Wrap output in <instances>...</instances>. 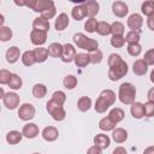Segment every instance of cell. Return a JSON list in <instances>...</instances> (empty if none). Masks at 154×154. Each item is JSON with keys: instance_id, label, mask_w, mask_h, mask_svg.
<instances>
[{"instance_id": "1", "label": "cell", "mask_w": 154, "mask_h": 154, "mask_svg": "<svg viewBox=\"0 0 154 154\" xmlns=\"http://www.w3.org/2000/svg\"><path fill=\"white\" fill-rule=\"evenodd\" d=\"M108 77L111 81H118L120 78H123L126 73H128V64L122 59V57L119 54H111L108 57Z\"/></svg>"}, {"instance_id": "2", "label": "cell", "mask_w": 154, "mask_h": 154, "mask_svg": "<svg viewBox=\"0 0 154 154\" xmlns=\"http://www.w3.org/2000/svg\"><path fill=\"white\" fill-rule=\"evenodd\" d=\"M114 102H116V94H114V91L111 90V89H105V90L101 91V94L97 97L94 107H95V111L97 113H103Z\"/></svg>"}, {"instance_id": "3", "label": "cell", "mask_w": 154, "mask_h": 154, "mask_svg": "<svg viewBox=\"0 0 154 154\" xmlns=\"http://www.w3.org/2000/svg\"><path fill=\"white\" fill-rule=\"evenodd\" d=\"M73 42L76 43V46L78 48H82V49H85L88 52H91V51H95L99 47V42L94 38H90V37H87L82 32H77L73 35Z\"/></svg>"}, {"instance_id": "4", "label": "cell", "mask_w": 154, "mask_h": 154, "mask_svg": "<svg viewBox=\"0 0 154 154\" xmlns=\"http://www.w3.org/2000/svg\"><path fill=\"white\" fill-rule=\"evenodd\" d=\"M135 97H136V88L134 84L131 83H123L119 87V100L120 102L125 103V105H131L132 102H135Z\"/></svg>"}, {"instance_id": "5", "label": "cell", "mask_w": 154, "mask_h": 154, "mask_svg": "<svg viewBox=\"0 0 154 154\" xmlns=\"http://www.w3.org/2000/svg\"><path fill=\"white\" fill-rule=\"evenodd\" d=\"M46 107H47L48 113L52 116V118H53L54 120L60 122V120H63V119L65 118V116H66V112H65L63 105L59 103V102H57V101H54L53 99H51V100L47 102Z\"/></svg>"}, {"instance_id": "6", "label": "cell", "mask_w": 154, "mask_h": 154, "mask_svg": "<svg viewBox=\"0 0 154 154\" xmlns=\"http://www.w3.org/2000/svg\"><path fill=\"white\" fill-rule=\"evenodd\" d=\"M18 117L22 120H31L35 117V107L31 103H23L18 109Z\"/></svg>"}, {"instance_id": "7", "label": "cell", "mask_w": 154, "mask_h": 154, "mask_svg": "<svg viewBox=\"0 0 154 154\" xmlns=\"http://www.w3.org/2000/svg\"><path fill=\"white\" fill-rule=\"evenodd\" d=\"M47 40V31L32 29L30 32V41L35 46H42Z\"/></svg>"}, {"instance_id": "8", "label": "cell", "mask_w": 154, "mask_h": 154, "mask_svg": "<svg viewBox=\"0 0 154 154\" xmlns=\"http://www.w3.org/2000/svg\"><path fill=\"white\" fill-rule=\"evenodd\" d=\"M2 101H4V105L6 106V108L8 109H14L18 107L19 105V96L16 94V93H7L4 95L2 97Z\"/></svg>"}, {"instance_id": "9", "label": "cell", "mask_w": 154, "mask_h": 154, "mask_svg": "<svg viewBox=\"0 0 154 154\" xmlns=\"http://www.w3.org/2000/svg\"><path fill=\"white\" fill-rule=\"evenodd\" d=\"M112 12L117 17L123 18V17H125L128 14L129 8H128V5L125 2H123V1H114L112 4Z\"/></svg>"}, {"instance_id": "10", "label": "cell", "mask_w": 154, "mask_h": 154, "mask_svg": "<svg viewBox=\"0 0 154 154\" xmlns=\"http://www.w3.org/2000/svg\"><path fill=\"white\" fill-rule=\"evenodd\" d=\"M75 57H76V49L70 43H66L64 45V48H63V54H61V60L64 63H70L72 60H75Z\"/></svg>"}, {"instance_id": "11", "label": "cell", "mask_w": 154, "mask_h": 154, "mask_svg": "<svg viewBox=\"0 0 154 154\" xmlns=\"http://www.w3.org/2000/svg\"><path fill=\"white\" fill-rule=\"evenodd\" d=\"M142 24H143V19H142V16L138 13H132L128 18V26L131 30H140Z\"/></svg>"}, {"instance_id": "12", "label": "cell", "mask_w": 154, "mask_h": 154, "mask_svg": "<svg viewBox=\"0 0 154 154\" xmlns=\"http://www.w3.org/2000/svg\"><path fill=\"white\" fill-rule=\"evenodd\" d=\"M84 7H85V12L88 17H94L97 14L99 10H100V5L96 0H87L85 2H83Z\"/></svg>"}, {"instance_id": "13", "label": "cell", "mask_w": 154, "mask_h": 154, "mask_svg": "<svg viewBox=\"0 0 154 154\" xmlns=\"http://www.w3.org/2000/svg\"><path fill=\"white\" fill-rule=\"evenodd\" d=\"M22 132L26 138H35L38 135V126L34 123H28L23 126Z\"/></svg>"}, {"instance_id": "14", "label": "cell", "mask_w": 154, "mask_h": 154, "mask_svg": "<svg viewBox=\"0 0 154 154\" xmlns=\"http://www.w3.org/2000/svg\"><path fill=\"white\" fill-rule=\"evenodd\" d=\"M58 136H59V131L54 126H47L42 130V137L45 141H48V142L55 141L58 138Z\"/></svg>"}, {"instance_id": "15", "label": "cell", "mask_w": 154, "mask_h": 154, "mask_svg": "<svg viewBox=\"0 0 154 154\" xmlns=\"http://www.w3.org/2000/svg\"><path fill=\"white\" fill-rule=\"evenodd\" d=\"M148 70V64L144 59H138L132 65V71L137 76H143Z\"/></svg>"}, {"instance_id": "16", "label": "cell", "mask_w": 154, "mask_h": 154, "mask_svg": "<svg viewBox=\"0 0 154 154\" xmlns=\"http://www.w3.org/2000/svg\"><path fill=\"white\" fill-rule=\"evenodd\" d=\"M131 116L136 119H141L146 116L144 113V105L141 102H132L131 103V108H130Z\"/></svg>"}, {"instance_id": "17", "label": "cell", "mask_w": 154, "mask_h": 154, "mask_svg": "<svg viewBox=\"0 0 154 154\" xmlns=\"http://www.w3.org/2000/svg\"><path fill=\"white\" fill-rule=\"evenodd\" d=\"M53 6H54L53 0H36L35 5H34V7H32V11L41 13V12H43V11H46V10H48V8H51V7H53Z\"/></svg>"}, {"instance_id": "18", "label": "cell", "mask_w": 154, "mask_h": 154, "mask_svg": "<svg viewBox=\"0 0 154 154\" xmlns=\"http://www.w3.org/2000/svg\"><path fill=\"white\" fill-rule=\"evenodd\" d=\"M112 137L114 140V142L117 143H123L126 141L128 138V132L125 129L123 128H114L113 129V132H112Z\"/></svg>"}, {"instance_id": "19", "label": "cell", "mask_w": 154, "mask_h": 154, "mask_svg": "<svg viewBox=\"0 0 154 154\" xmlns=\"http://www.w3.org/2000/svg\"><path fill=\"white\" fill-rule=\"evenodd\" d=\"M19 55H20V51H19V48L16 47V46H12V47H10V48L6 51V60H7L10 64L16 63V61L19 59Z\"/></svg>"}, {"instance_id": "20", "label": "cell", "mask_w": 154, "mask_h": 154, "mask_svg": "<svg viewBox=\"0 0 154 154\" xmlns=\"http://www.w3.org/2000/svg\"><path fill=\"white\" fill-rule=\"evenodd\" d=\"M109 143H111V140H109V137H108L107 135H105V134H97V135L94 137V144L99 146L101 149L108 148Z\"/></svg>"}, {"instance_id": "21", "label": "cell", "mask_w": 154, "mask_h": 154, "mask_svg": "<svg viewBox=\"0 0 154 154\" xmlns=\"http://www.w3.org/2000/svg\"><path fill=\"white\" fill-rule=\"evenodd\" d=\"M32 26L34 29H37V30H43V31H47L49 29V19H46L45 17H37L34 19L32 22Z\"/></svg>"}, {"instance_id": "22", "label": "cell", "mask_w": 154, "mask_h": 154, "mask_svg": "<svg viewBox=\"0 0 154 154\" xmlns=\"http://www.w3.org/2000/svg\"><path fill=\"white\" fill-rule=\"evenodd\" d=\"M69 25V16L66 13H60L58 16V18L55 19V23H54V26L58 31H61L64 30L66 26Z\"/></svg>"}, {"instance_id": "23", "label": "cell", "mask_w": 154, "mask_h": 154, "mask_svg": "<svg viewBox=\"0 0 154 154\" xmlns=\"http://www.w3.org/2000/svg\"><path fill=\"white\" fill-rule=\"evenodd\" d=\"M73 61H75L76 66H78V67H85L90 63V57L87 53H78V54H76Z\"/></svg>"}, {"instance_id": "24", "label": "cell", "mask_w": 154, "mask_h": 154, "mask_svg": "<svg viewBox=\"0 0 154 154\" xmlns=\"http://www.w3.org/2000/svg\"><path fill=\"white\" fill-rule=\"evenodd\" d=\"M23 132H19V131H16V130H12L10 132H7L6 135V141L10 143V144H17L22 141L23 138Z\"/></svg>"}, {"instance_id": "25", "label": "cell", "mask_w": 154, "mask_h": 154, "mask_svg": "<svg viewBox=\"0 0 154 154\" xmlns=\"http://www.w3.org/2000/svg\"><path fill=\"white\" fill-rule=\"evenodd\" d=\"M71 14H72V17H73L75 20H82V19L87 16L84 5L82 4V5H77V6H75V7L72 8V11H71Z\"/></svg>"}, {"instance_id": "26", "label": "cell", "mask_w": 154, "mask_h": 154, "mask_svg": "<svg viewBox=\"0 0 154 154\" xmlns=\"http://www.w3.org/2000/svg\"><path fill=\"white\" fill-rule=\"evenodd\" d=\"M63 48H64V46H61L60 43L53 42V43H51L49 47H48V53H49V55L53 57V58H60L61 54H63Z\"/></svg>"}, {"instance_id": "27", "label": "cell", "mask_w": 154, "mask_h": 154, "mask_svg": "<svg viewBox=\"0 0 154 154\" xmlns=\"http://www.w3.org/2000/svg\"><path fill=\"white\" fill-rule=\"evenodd\" d=\"M117 123L114 120H112L109 117H106V118H102L100 122H99V128L103 131H109V130H113L116 128Z\"/></svg>"}, {"instance_id": "28", "label": "cell", "mask_w": 154, "mask_h": 154, "mask_svg": "<svg viewBox=\"0 0 154 154\" xmlns=\"http://www.w3.org/2000/svg\"><path fill=\"white\" fill-rule=\"evenodd\" d=\"M34 54H35V59H36V63H43L49 53H48V49L47 48H43V47H37L34 49Z\"/></svg>"}, {"instance_id": "29", "label": "cell", "mask_w": 154, "mask_h": 154, "mask_svg": "<svg viewBox=\"0 0 154 154\" xmlns=\"http://www.w3.org/2000/svg\"><path fill=\"white\" fill-rule=\"evenodd\" d=\"M96 32H97L99 35L107 36V35L112 34V26H111V24H108L107 22H99Z\"/></svg>"}, {"instance_id": "30", "label": "cell", "mask_w": 154, "mask_h": 154, "mask_svg": "<svg viewBox=\"0 0 154 154\" xmlns=\"http://www.w3.org/2000/svg\"><path fill=\"white\" fill-rule=\"evenodd\" d=\"M91 106V100L88 96H82L77 101V107L81 112H87Z\"/></svg>"}, {"instance_id": "31", "label": "cell", "mask_w": 154, "mask_h": 154, "mask_svg": "<svg viewBox=\"0 0 154 154\" xmlns=\"http://www.w3.org/2000/svg\"><path fill=\"white\" fill-rule=\"evenodd\" d=\"M108 117H109L112 120H114L116 123H119V122H122V120L124 119V117H125V113H124V111H123L122 108H119V107H116V108L111 109V112H109Z\"/></svg>"}, {"instance_id": "32", "label": "cell", "mask_w": 154, "mask_h": 154, "mask_svg": "<svg viewBox=\"0 0 154 154\" xmlns=\"http://www.w3.org/2000/svg\"><path fill=\"white\" fill-rule=\"evenodd\" d=\"M22 61L25 66H31L36 63V59H35V54H34V51H26L23 53L22 55Z\"/></svg>"}, {"instance_id": "33", "label": "cell", "mask_w": 154, "mask_h": 154, "mask_svg": "<svg viewBox=\"0 0 154 154\" xmlns=\"http://www.w3.org/2000/svg\"><path fill=\"white\" fill-rule=\"evenodd\" d=\"M47 94V88L43 84H35L32 88V95L37 99H42Z\"/></svg>"}, {"instance_id": "34", "label": "cell", "mask_w": 154, "mask_h": 154, "mask_svg": "<svg viewBox=\"0 0 154 154\" xmlns=\"http://www.w3.org/2000/svg\"><path fill=\"white\" fill-rule=\"evenodd\" d=\"M63 83H64V87H65L66 89L71 90V89H73V88L77 85V78H76L73 75H67L66 77H64Z\"/></svg>"}, {"instance_id": "35", "label": "cell", "mask_w": 154, "mask_h": 154, "mask_svg": "<svg viewBox=\"0 0 154 154\" xmlns=\"http://www.w3.org/2000/svg\"><path fill=\"white\" fill-rule=\"evenodd\" d=\"M141 11L144 16H152L154 13V4L152 2V0H148V1H144L141 6Z\"/></svg>"}, {"instance_id": "36", "label": "cell", "mask_w": 154, "mask_h": 154, "mask_svg": "<svg viewBox=\"0 0 154 154\" xmlns=\"http://www.w3.org/2000/svg\"><path fill=\"white\" fill-rule=\"evenodd\" d=\"M8 87H10L11 89H14V90L20 89V88H22V78H20L18 75L12 73L11 79H10V82H8Z\"/></svg>"}, {"instance_id": "37", "label": "cell", "mask_w": 154, "mask_h": 154, "mask_svg": "<svg viewBox=\"0 0 154 154\" xmlns=\"http://www.w3.org/2000/svg\"><path fill=\"white\" fill-rule=\"evenodd\" d=\"M97 24H99V22L94 17H90L89 19H87V22L84 24V29L88 32H95L96 29H97Z\"/></svg>"}, {"instance_id": "38", "label": "cell", "mask_w": 154, "mask_h": 154, "mask_svg": "<svg viewBox=\"0 0 154 154\" xmlns=\"http://www.w3.org/2000/svg\"><path fill=\"white\" fill-rule=\"evenodd\" d=\"M138 41H140L138 30H131L125 35V42H128V43H136Z\"/></svg>"}, {"instance_id": "39", "label": "cell", "mask_w": 154, "mask_h": 154, "mask_svg": "<svg viewBox=\"0 0 154 154\" xmlns=\"http://www.w3.org/2000/svg\"><path fill=\"white\" fill-rule=\"evenodd\" d=\"M12 37V30L8 28V26H1L0 28V40L2 42H6L8 40H11Z\"/></svg>"}, {"instance_id": "40", "label": "cell", "mask_w": 154, "mask_h": 154, "mask_svg": "<svg viewBox=\"0 0 154 154\" xmlns=\"http://www.w3.org/2000/svg\"><path fill=\"white\" fill-rule=\"evenodd\" d=\"M125 43V37L123 35H113L111 38V45L114 48H120Z\"/></svg>"}, {"instance_id": "41", "label": "cell", "mask_w": 154, "mask_h": 154, "mask_svg": "<svg viewBox=\"0 0 154 154\" xmlns=\"http://www.w3.org/2000/svg\"><path fill=\"white\" fill-rule=\"evenodd\" d=\"M141 51H142V47H141V45L138 42H136V43H129V46H128V53L130 55H132V57L140 55Z\"/></svg>"}, {"instance_id": "42", "label": "cell", "mask_w": 154, "mask_h": 154, "mask_svg": "<svg viewBox=\"0 0 154 154\" xmlns=\"http://www.w3.org/2000/svg\"><path fill=\"white\" fill-rule=\"evenodd\" d=\"M89 57H90V63L93 64H99L101 63L102 60V52L100 49H95V51H91L89 53Z\"/></svg>"}, {"instance_id": "43", "label": "cell", "mask_w": 154, "mask_h": 154, "mask_svg": "<svg viewBox=\"0 0 154 154\" xmlns=\"http://www.w3.org/2000/svg\"><path fill=\"white\" fill-rule=\"evenodd\" d=\"M112 26V34L113 35H123L124 34V25L120 22H114L111 24Z\"/></svg>"}, {"instance_id": "44", "label": "cell", "mask_w": 154, "mask_h": 154, "mask_svg": "<svg viewBox=\"0 0 154 154\" xmlns=\"http://www.w3.org/2000/svg\"><path fill=\"white\" fill-rule=\"evenodd\" d=\"M11 76H12V73L10 71H7L5 69L0 70V83L1 84H8L10 79H11Z\"/></svg>"}, {"instance_id": "45", "label": "cell", "mask_w": 154, "mask_h": 154, "mask_svg": "<svg viewBox=\"0 0 154 154\" xmlns=\"http://www.w3.org/2000/svg\"><path fill=\"white\" fill-rule=\"evenodd\" d=\"M52 99H53L54 101H57V102H59V103H61V105H63V103L66 101V95H65V93H64V91L58 90V91L53 93Z\"/></svg>"}, {"instance_id": "46", "label": "cell", "mask_w": 154, "mask_h": 154, "mask_svg": "<svg viewBox=\"0 0 154 154\" xmlns=\"http://www.w3.org/2000/svg\"><path fill=\"white\" fill-rule=\"evenodd\" d=\"M144 113L146 117H154V102L148 101L144 103Z\"/></svg>"}, {"instance_id": "47", "label": "cell", "mask_w": 154, "mask_h": 154, "mask_svg": "<svg viewBox=\"0 0 154 154\" xmlns=\"http://www.w3.org/2000/svg\"><path fill=\"white\" fill-rule=\"evenodd\" d=\"M55 13H57V8H55V6H53V7L48 8V10H46V11L41 12V16L45 17L46 19H51V18H53L55 16Z\"/></svg>"}, {"instance_id": "48", "label": "cell", "mask_w": 154, "mask_h": 154, "mask_svg": "<svg viewBox=\"0 0 154 154\" xmlns=\"http://www.w3.org/2000/svg\"><path fill=\"white\" fill-rule=\"evenodd\" d=\"M144 60L147 61L148 65H154V48L149 49L144 54Z\"/></svg>"}, {"instance_id": "49", "label": "cell", "mask_w": 154, "mask_h": 154, "mask_svg": "<svg viewBox=\"0 0 154 154\" xmlns=\"http://www.w3.org/2000/svg\"><path fill=\"white\" fill-rule=\"evenodd\" d=\"M101 150H102V149H101L99 146L94 144L93 147H90V148L88 149V153H89V154H93V153H94V154H100V153H101Z\"/></svg>"}, {"instance_id": "50", "label": "cell", "mask_w": 154, "mask_h": 154, "mask_svg": "<svg viewBox=\"0 0 154 154\" xmlns=\"http://www.w3.org/2000/svg\"><path fill=\"white\" fill-rule=\"evenodd\" d=\"M147 25H148V28H149L150 30L154 31V13L148 17V19H147Z\"/></svg>"}, {"instance_id": "51", "label": "cell", "mask_w": 154, "mask_h": 154, "mask_svg": "<svg viewBox=\"0 0 154 154\" xmlns=\"http://www.w3.org/2000/svg\"><path fill=\"white\" fill-rule=\"evenodd\" d=\"M147 97H148V100H149V101H153V102H154V88L149 89V91H148V95H147Z\"/></svg>"}, {"instance_id": "52", "label": "cell", "mask_w": 154, "mask_h": 154, "mask_svg": "<svg viewBox=\"0 0 154 154\" xmlns=\"http://www.w3.org/2000/svg\"><path fill=\"white\" fill-rule=\"evenodd\" d=\"M17 6H26V0H13Z\"/></svg>"}, {"instance_id": "53", "label": "cell", "mask_w": 154, "mask_h": 154, "mask_svg": "<svg viewBox=\"0 0 154 154\" xmlns=\"http://www.w3.org/2000/svg\"><path fill=\"white\" fill-rule=\"evenodd\" d=\"M113 153H114V154H119V153H123V154H125V153H126V150H125V148L118 147V148H116V149L113 150Z\"/></svg>"}, {"instance_id": "54", "label": "cell", "mask_w": 154, "mask_h": 154, "mask_svg": "<svg viewBox=\"0 0 154 154\" xmlns=\"http://www.w3.org/2000/svg\"><path fill=\"white\" fill-rule=\"evenodd\" d=\"M35 2H36V0H26V6H28L29 8H31V10H32V7H34Z\"/></svg>"}, {"instance_id": "55", "label": "cell", "mask_w": 154, "mask_h": 154, "mask_svg": "<svg viewBox=\"0 0 154 154\" xmlns=\"http://www.w3.org/2000/svg\"><path fill=\"white\" fill-rule=\"evenodd\" d=\"M144 153H146V154H149V153H154V147H149V148H147V149L144 150Z\"/></svg>"}, {"instance_id": "56", "label": "cell", "mask_w": 154, "mask_h": 154, "mask_svg": "<svg viewBox=\"0 0 154 154\" xmlns=\"http://www.w3.org/2000/svg\"><path fill=\"white\" fill-rule=\"evenodd\" d=\"M69 1H71V2H75V4H83V2H85L87 0H69Z\"/></svg>"}, {"instance_id": "57", "label": "cell", "mask_w": 154, "mask_h": 154, "mask_svg": "<svg viewBox=\"0 0 154 154\" xmlns=\"http://www.w3.org/2000/svg\"><path fill=\"white\" fill-rule=\"evenodd\" d=\"M150 81L154 83V69H153V71L150 72Z\"/></svg>"}, {"instance_id": "58", "label": "cell", "mask_w": 154, "mask_h": 154, "mask_svg": "<svg viewBox=\"0 0 154 154\" xmlns=\"http://www.w3.org/2000/svg\"><path fill=\"white\" fill-rule=\"evenodd\" d=\"M0 94H1V97H4L5 93H4V89H0Z\"/></svg>"}, {"instance_id": "59", "label": "cell", "mask_w": 154, "mask_h": 154, "mask_svg": "<svg viewBox=\"0 0 154 154\" xmlns=\"http://www.w3.org/2000/svg\"><path fill=\"white\" fill-rule=\"evenodd\" d=\"M152 2H153V4H154V0H152Z\"/></svg>"}]
</instances>
